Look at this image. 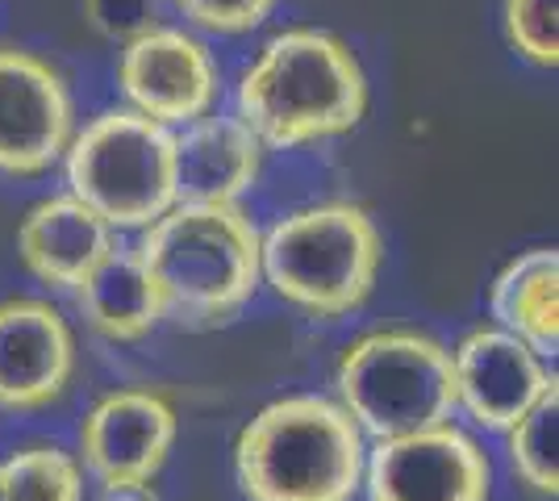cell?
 Wrapping results in <instances>:
<instances>
[{
  "mask_svg": "<svg viewBox=\"0 0 559 501\" xmlns=\"http://www.w3.org/2000/svg\"><path fill=\"white\" fill-rule=\"evenodd\" d=\"M75 293H80V310L88 318V326L114 343H134L164 322V297L139 251L114 247Z\"/></svg>",
  "mask_w": 559,
  "mask_h": 501,
  "instance_id": "2e32d148",
  "label": "cell"
},
{
  "mask_svg": "<svg viewBox=\"0 0 559 501\" xmlns=\"http://www.w3.org/2000/svg\"><path fill=\"white\" fill-rule=\"evenodd\" d=\"M368 114V75L355 50L313 25L267 38L238 80V118L263 146H305L355 130Z\"/></svg>",
  "mask_w": 559,
  "mask_h": 501,
  "instance_id": "6da1fadb",
  "label": "cell"
},
{
  "mask_svg": "<svg viewBox=\"0 0 559 501\" xmlns=\"http://www.w3.org/2000/svg\"><path fill=\"white\" fill-rule=\"evenodd\" d=\"M176 406L155 389L105 393L80 422V468L100 485L155 480L176 448Z\"/></svg>",
  "mask_w": 559,
  "mask_h": 501,
  "instance_id": "30bf717a",
  "label": "cell"
},
{
  "mask_svg": "<svg viewBox=\"0 0 559 501\" xmlns=\"http://www.w3.org/2000/svg\"><path fill=\"white\" fill-rule=\"evenodd\" d=\"M205 34H247L272 17L276 0H171Z\"/></svg>",
  "mask_w": 559,
  "mask_h": 501,
  "instance_id": "ffe728a7",
  "label": "cell"
},
{
  "mask_svg": "<svg viewBox=\"0 0 559 501\" xmlns=\"http://www.w3.org/2000/svg\"><path fill=\"white\" fill-rule=\"evenodd\" d=\"M75 377V334L38 297L0 301V409L29 414L55 406Z\"/></svg>",
  "mask_w": 559,
  "mask_h": 501,
  "instance_id": "7c38bea8",
  "label": "cell"
},
{
  "mask_svg": "<svg viewBox=\"0 0 559 501\" xmlns=\"http://www.w3.org/2000/svg\"><path fill=\"white\" fill-rule=\"evenodd\" d=\"M0 501H84V468L55 443L17 448L0 460Z\"/></svg>",
  "mask_w": 559,
  "mask_h": 501,
  "instance_id": "e0dca14e",
  "label": "cell"
},
{
  "mask_svg": "<svg viewBox=\"0 0 559 501\" xmlns=\"http://www.w3.org/2000/svg\"><path fill=\"white\" fill-rule=\"evenodd\" d=\"M263 167V143L242 118L188 121L176 134V201L197 205H238L242 192L255 189Z\"/></svg>",
  "mask_w": 559,
  "mask_h": 501,
  "instance_id": "4fadbf2b",
  "label": "cell"
},
{
  "mask_svg": "<svg viewBox=\"0 0 559 501\" xmlns=\"http://www.w3.org/2000/svg\"><path fill=\"white\" fill-rule=\"evenodd\" d=\"M492 322L522 338L535 356H556L559 347V255L556 247H535L501 267L489 293Z\"/></svg>",
  "mask_w": 559,
  "mask_h": 501,
  "instance_id": "9a60e30c",
  "label": "cell"
},
{
  "mask_svg": "<svg viewBox=\"0 0 559 501\" xmlns=\"http://www.w3.org/2000/svg\"><path fill=\"white\" fill-rule=\"evenodd\" d=\"M117 84H121V96L130 100L126 109L176 130V126L213 114L222 68L197 34L155 25L126 43L117 59Z\"/></svg>",
  "mask_w": 559,
  "mask_h": 501,
  "instance_id": "ba28073f",
  "label": "cell"
},
{
  "mask_svg": "<svg viewBox=\"0 0 559 501\" xmlns=\"http://www.w3.org/2000/svg\"><path fill=\"white\" fill-rule=\"evenodd\" d=\"M451 377L455 409H467L476 427L501 434L556 384L543 356H535L522 338L506 334L501 326L467 331L451 351Z\"/></svg>",
  "mask_w": 559,
  "mask_h": 501,
  "instance_id": "8fae6325",
  "label": "cell"
},
{
  "mask_svg": "<svg viewBox=\"0 0 559 501\" xmlns=\"http://www.w3.org/2000/svg\"><path fill=\"white\" fill-rule=\"evenodd\" d=\"M75 134L63 75L22 47H0V171L47 176Z\"/></svg>",
  "mask_w": 559,
  "mask_h": 501,
  "instance_id": "9c48e42d",
  "label": "cell"
},
{
  "mask_svg": "<svg viewBox=\"0 0 559 501\" xmlns=\"http://www.w3.org/2000/svg\"><path fill=\"white\" fill-rule=\"evenodd\" d=\"M368 443L350 414L318 393L263 406L234 448L247 501H355L364 489Z\"/></svg>",
  "mask_w": 559,
  "mask_h": 501,
  "instance_id": "7a4b0ae2",
  "label": "cell"
},
{
  "mask_svg": "<svg viewBox=\"0 0 559 501\" xmlns=\"http://www.w3.org/2000/svg\"><path fill=\"white\" fill-rule=\"evenodd\" d=\"M368 501H489L492 464L467 430L439 422L380 439L364 464Z\"/></svg>",
  "mask_w": 559,
  "mask_h": 501,
  "instance_id": "52a82bcc",
  "label": "cell"
},
{
  "mask_svg": "<svg viewBox=\"0 0 559 501\" xmlns=\"http://www.w3.org/2000/svg\"><path fill=\"white\" fill-rule=\"evenodd\" d=\"M164 297V318L230 322L259 288V230L242 205L176 201L134 247Z\"/></svg>",
  "mask_w": 559,
  "mask_h": 501,
  "instance_id": "3957f363",
  "label": "cell"
},
{
  "mask_svg": "<svg viewBox=\"0 0 559 501\" xmlns=\"http://www.w3.org/2000/svg\"><path fill=\"white\" fill-rule=\"evenodd\" d=\"M93 501H159V493L151 480H114V485H100Z\"/></svg>",
  "mask_w": 559,
  "mask_h": 501,
  "instance_id": "7402d4cb",
  "label": "cell"
},
{
  "mask_svg": "<svg viewBox=\"0 0 559 501\" xmlns=\"http://www.w3.org/2000/svg\"><path fill=\"white\" fill-rule=\"evenodd\" d=\"M109 251L114 230L71 192L38 201L17 226V255L25 272L50 288H80Z\"/></svg>",
  "mask_w": 559,
  "mask_h": 501,
  "instance_id": "5bb4252c",
  "label": "cell"
},
{
  "mask_svg": "<svg viewBox=\"0 0 559 501\" xmlns=\"http://www.w3.org/2000/svg\"><path fill=\"white\" fill-rule=\"evenodd\" d=\"M506 38L510 47L535 63H559V0H506Z\"/></svg>",
  "mask_w": 559,
  "mask_h": 501,
  "instance_id": "d6986e66",
  "label": "cell"
},
{
  "mask_svg": "<svg viewBox=\"0 0 559 501\" xmlns=\"http://www.w3.org/2000/svg\"><path fill=\"white\" fill-rule=\"evenodd\" d=\"M88 22L96 34L114 38V43H130L146 29H155L164 17V0H84Z\"/></svg>",
  "mask_w": 559,
  "mask_h": 501,
  "instance_id": "44dd1931",
  "label": "cell"
},
{
  "mask_svg": "<svg viewBox=\"0 0 559 501\" xmlns=\"http://www.w3.org/2000/svg\"><path fill=\"white\" fill-rule=\"evenodd\" d=\"M334 384L338 406L376 443L451 422L455 414L451 347L409 326L359 334L338 359Z\"/></svg>",
  "mask_w": 559,
  "mask_h": 501,
  "instance_id": "5b68a950",
  "label": "cell"
},
{
  "mask_svg": "<svg viewBox=\"0 0 559 501\" xmlns=\"http://www.w3.org/2000/svg\"><path fill=\"white\" fill-rule=\"evenodd\" d=\"M71 196L109 230H146L176 205V130L134 109H105L68 151Z\"/></svg>",
  "mask_w": 559,
  "mask_h": 501,
  "instance_id": "8992f818",
  "label": "cell"
},
{
  "mask_svg": "<svg viewBox=\"0 0 559 501\" xmlns=\"http://www.w3.org/2000/svg\"><path fill=\"white\" fill-rule=\"evenodd\" d=\"M380 263V226L350 201L305 205L259 235V276L276 297L313 318L359 310L372 297Z\"/></svg>",
  "mask_w": 559,
  "mask_h": 501,
  "instance_id": "277c9868",
  "label": "cell"
},
{
  "mask_svg": "<svg viewBox=\"0 0 559 501\" xmlns=\"http://www.w3.org/2000/svg\"><path fill=\"white\" fill-rule=\"evenodd\" d=\"M510 464L535 493L556 498L559 489V381L526 409L510 430Z\"/></svg>",
  "mask_w": 559,
  "mask_h": 501,
  "instance_id": "ac0fdd59",
  "label": "cell"
}]
</instances>
